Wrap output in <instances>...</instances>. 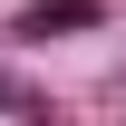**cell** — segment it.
<instances>
[{"label":"cell","mask_w":126,"mask_h":126,"mask_svg":"<svg viewBox=\"0 0 126 126\" xmlns=\"http://www.w3.org/2000/svg\"><path fill=\"white\" fill-rule=\"evenodd\" d=\"M68 29H97V0H29L19 10V39H68Z\"/></svg>","instance_id":"cell-1"},{"label":"cell","mask_w":126,"mask_h":126,"mask_svg":"<svg viewBox=\"0 0 126 126\" xmlns=\"http://www.w3.org/2000/svg\"><path fill=\"white\" fill-rule=\"evenodd\" d=\"M0 107H29V97H19V87H10V78H0Z\"/></svg>","instance_id":"cell-2"}]
</instances>
